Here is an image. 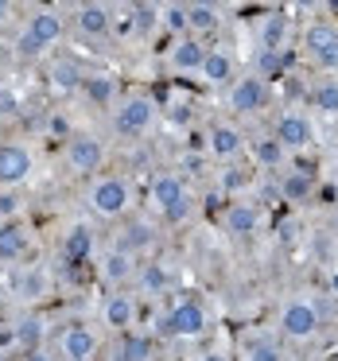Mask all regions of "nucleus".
Here are the masks:
<instances>
[{
	"mask_svg": "<svg viewBox=\"0 0 338 361\" xmlns=\"http://www.w3.org/2000/svg\"><path fill=\"white\" fill-rule=\"evenodd\" d=\"M59 39H63V16L51 12V8H43V12H35V16L28 20V27L20 32L16 51L24 59H40V55H47Z\"/></svg>",
	"mask_w": 338,
	"mask_h": 361,
	"instance_id": "1",
	"label": "nucleus"
},
{
	"mask_svg": "<svg viewBox=\"0 0 338 361\" xmlns=\"http://www.w3.org/2000/svg\"><path fill=\"white\" fill-rule=\"evenodd\" d=\"M152 121H156V102L144 94L136 97H125V102L117 105V117H113V128H117V136H144L152 128Z\"/></svg>",
	"mask_w": 338,
	"mask_h": 361,
	"instance_id": "2",
	"label": "nucleus"
},
{
	"mask_svg": "<svg viewBox=\"0 0 338 361\" xmlns=\"http://www.w3.org/2000/svg\"><path fill=\"white\" fill-rule=\"evenodd\" d=\"M128 202H133V190H128V183L117 179V175H105V179H97L94 187H90V206H94V214H102V218H121V214L128 210Z\"/></svg>",
	"mask_w": 338,
	"mask_h": 361,
	"instance_id": "3",
	"label": "nucleus"
},
{
	"mask_svg": "<svg viewBox=\"0 0 338 361\" xmlns=\"http://www.w3.org/2000/svg\"><path fill=\"white\" fill-rule=\"evenodd\" d=\"M322 326V314L315 303H307V299H291L288 307L280 311V330L288 338H296V342H303V338H315Z\"/></svg>",
	"mask_w": 338,
	"mask_h": 361,
	"instance_id": "4",
	"label": "nucleus"
},
{
	"mask_svg": "<svg viewBox=\"0 0 338 361\" xmlns=\"http://www.w3.org/2000/svg\"><path fill=\"white\" fill-rule=\"evenodd\" d=\"M303 43H307V55H311V63L319 71H338V27L334 24H327V20L311 24Z\"/></svg>",
	"mask_w": 338,
	"mask_h": 361,
	"instance_id": "5",
	"label": "nucleus"
},
{
	"mask_svg": "<svg viewBox=\"0 0 338 361\" xmlns=\"http://www.w3.org/2000/svg\"><path fill=\"white\" fill-rule=\"evenodd\" d=\"M66 164H71L78 175L102 171V164H105V144L97 140V136H90V133H74L71 140H66Z\"/></svg>",
	"mask_w": 338,
	"mask_h": 361,
	"instance_id": "6",
	"label": "nucleus"
},
{
	"mask_svg": "<svg viewBox=\"0 0 338 361\" xmlns=\"http://www.w3.org/2000/svg\"><path fill=\"white\" fill-rule=\"evenodd\" d=\"M226 105L234 113H260L268 105V82H260L257 74H241V78H234V86H229V97Z\"/></svg>",
	"mask_w": 338,
	"mask_h": 361,
	"instance_id": "7",
	"label": "nucleus"
},
{
	"mask_svg": "<svg viewBox=\"0 0 338 361\" xmlns=\"http://www.w3.org/2000/svg\"><path fill=\"white\" fill-rule=\"evenodd\" d=\"M272 136L280 140L284 152H299V148H307V144L315 140V128H311V121H307L303 113H280Z\"/></svg>",
	"mask_w": 338,
	"mask_h": 361,
	"instance_id": "8",
	"label": "nucleus"
},
{
	"mask_svg": "<svg viewBox=\"0 0 338 361\" xmlns=\"http://www.w3.org/2000/svg\"><path fill=\"white\" fill-rule=\"evenodd\" d=\"M164 330H167L171 338H198V334L206 330V311L187 299V303H179V307H175V311L164 319Z\"/></svg>",
	"mask_w": 338,
	"mask_h": 361,
	"instance_id": "9",
	"label": "nucleus"
},
{
	"mask_svg": "<svg viewBox=\"0 0 338 361\" xmlns=\"http://www.w3.org/2000/svg\"><path fill=\"white\" fill-rule=\"evenodd\" d=\"M32 152L24 144H0V183L4 187H16L32 175Z\"/></svg>",
	"mask_w": 338,
	"mask_h": 361,
	"instance_id": "10",
	"label": "nucleus"
},
{
	"mask_svg": "<svg viewBox=\"0 0 338 361\" xmlns=\"http://www.w3.org/2000/svg\"><path fill=\"white\" fill-rule=\"evenodd\" d=\"M59 353H63V361H94L97 334L90 326H66L59 338Z\"/></svg>",
	"mask_w": 338,
	"mask_h": 361,
	"instance_id": "11",
	"label": "nucleus"
},
{
	"mask_svg": "<svg viewBox=\"0 0 338 361\" xmlns=\"http://www.w3.org/2000/svg\"><path fill=\"white\" fill-rule=\"evenodd\" d=\"M167 63H171V71H179V74H198L203 63H206V43L195 39V35H183V39L171 47Z\"/></svg>",
	"mask_w": 338,
	"mask_h": 361,
	"instance_id": "12",
	"label": "nucleus"
},
{
	"mask_svg": "<svg viewBox=\"0 0 338 361\" xmlns=\"http://www.w3.org/2000/svg\"><path fill=\"white\" fill-rule=\"evenodd\" d=\"M148 198H152V206H156L159 214H167L175 202H183V198H187V183H183L179 175L164 171V175H156V179H152Z\"/></svg>",
	"mask_w": 338,
	"mask_h": 361,
	"instance_id": "13",
	"label": "nucleus"
},
{
	"mask_svg": "<svg viewBox=\"0 0 338 361\" xmlns=\"http://www.w3.org/2000/svg\"><path fill=\"white\" fill-rule=\"evenodd\" d=\"M90 257H94V229L90 226H71L66 237H63V260L71 268H78V264H86Z\"/></svg>",
	"mask_w": 338,
	"mask_h": 361,
	"instance_id": "14",
	"label": "nucleus"
},
{
	"mask_svg": "<svg viewBox=\"0 0 338 361\" xmlns=\"http://www.w3.org/2000/svg\"><path fill=\"white\" fill-rule=\"evenodd\" d=\"M74 24H78L82 35H90V39H102V35H109V27H113V12L105 8V4H78V12H74Z\"/></svg>",
	"mask_w": 338,
	"mask_h": 361,
	"instance_id": "15",
	"label": "nucleus"
},
{
	"mask_svg": "<svg viewBox=\"0 0 338 361\" xmlns=\"http://www.w3.org/2000/svg\"><path fill=\"white\" fill-rule=\"evenodd\" d=\"M102 319H105V326H113V330H128L136 322V299L128 295V291H113V295L105 299Z\"/></svg>",
	"mask_w": 338,
	"mask_h": 361,
	"instance_id": "16",
	"label": "nucleus"
},
{
	"mask_svg": "<svg viewBox=\"0 0 338 361\" xmlns=\"http://www.w3.org/2000/svg\"><path fill=\"white\" fill-rule=\"evenodd\" d=\"M203 74L210 86H234V74H237V63H234V55L229 51H206V63H203Z\"/></svg>",
	"mask_w": 338,
	"mask_h": 361,
	"instance_id": "17",
	"label": "nucleus"
},
{
	"mask_svg": "<svg viewBox=\"0 0 338 361\" xmlns=\"http://www.w3.org/2000/svg\"><path fill=\"white\" fill-rule=\"evenodd\" d=\"M206 148L218 159H234L237 152L245 148V136H241V128H234V125H214L210 136H206Z\"/></svg>",
	"mask_w": 338,
	"mask_h": 361,
	"instance_id": "18",
	"label": "nucleus"
},
{
	"mask_svg": "<svg viewBox=\"0 0 338 361\" xmlns=\"http://www.w3.org/2000/svg\"><path fill=\"white\" fill-rule=\"evenodd\" d=\"M102 276H105L109 283H125V280H133V276H136V260H133V252H125V249L105 252V257H102Z\"/></svg>",
	"mask_w": 338,
	"mask_h": 361,
	"instance_id": "19",
	"label": "nucleus"
},
{
	"mask_svg": "<svg viewBox=\"0 0 338 361\" xmlns=\"http://www.w3.org/2000/svg\"><path fill=\"white\" fill-rule=\"evenodd\" d=\"M222 24V12H218V4H187V32L195 35H206V32H214V27Z\"/></svg>",
	"mask_w": 338,
	"mask_h": 361,
	"instance_id": "20",
	"label": "nucleus"
},
{
	"mask_svg": "<svg viewBox=\"0 0 338 361\" xmlns=\"http://www.w3.org/2000/svg\"><path fill=\"white\" fill-rule=\"evenodd\" d=\"M28 252V233L16 221H0V260H16Z\"/></svg>",
	"mask_w": 338,
	"mask_h": 361,
	"instance_id": "21",
	"label": "nucleus"
},
{
	"mask_svg": "<svg viewBox=\"0 0 338 361\" xmlns=\"http://www.w3.org/2000/svg\"><path fill=\"white\" fill-rule=\"evenodd\" d=\"M284 39H288V16L268 12L260 24V51H284Z\"/></svg>",
	"mask_w": 338,
	"mask_h": 361,
	"instance_id": "22",
	"label": "nucleus"
},
{
	"mask_svg": "<svg viewBox=\"0 0 338 361\" xmlns=\"http://www.w3.org/2000/svg\"><path fill=\"white\" fill-rule=\"evenodd\" d=\"M226 229H229L234 237H249L253 229H257V210H253L249 202L229 206V214H226Z\"/></svg>",
	"mask_w": 338,
	"mask_h": 361,
	"instance_id": "23",
	"label": "nucleus"
},
{
	"mask_svg": "<svg viewBox=\"0 0 338 361\" xmlns=\"http://www.w3.org/2000/svg\"><path fill=\"white\" fill-rule=\"evenodd\" d=\"M311 175L307 171H288L280 179V195L288 198V202H307V198H311Z\"/></svg>",
	"mask_w": 338,
	"mask_h": 361,
	"instance_id": "24",
	"label": "nucleus"
},
{
	"mask_svg": "<svg viewBox=\"0 0 338 361\" xmlns=\"http://www.w3.org/2000/svg\"><path fill=\"white\" fill-rule=\"evenodd\" d=\"M253 159H257L260 167H284L288 152L280 148V140H276V136H260V140L253 144Z\"/></svg>",
	"mask_w": 338,
	"mask_h": 361,
	"instance_id": "25",
	"label": "nucleus"
},
{
	"mask_svg": "<svg viewBox=\"0 0 338 361\" xmlns=\"http://www.w3.org/2000/svg\"><path fill=\"white\" fill-rule=\"evenodd\" d=\"M82 90H86V97L94 105H113V97H117V86H113L109 74H94V78H82Z\"/></svg>",
	"mask_w": 338,
	"mask_h": 361,
	"instance_id": "26",
	"label": "nucleus"
},
{
	"mask_svg": "<svg viewBox=\"0 0 338 361\" xmlns=\"http://www.w3.org/2000/svg\"><path fill=\"white\" fill-rule=\"evenodd\" d=\"M40 338H43V319L40 314H28V319L16 322V342L24 350H40Z\"/></svg>",
	"mask_w": 338,
	"mask_h": 361,
	"instance_id": "27",
	"label": "nucleus"
},
{
	"mask_svg": "<svg viewBox=\"0 0 338 361\" xmlns=\"http://www.w3.org/2000/svg\"><path fill=\"white\" fill-rule=\"evenodd\" d=\"M284 74V51H257V78H280Z\"/></svg>",
	"mask_w": 338,
	"mask_h": 361,
	"instance_id": "28",
	"label": "nucleus"
},
{
	"mask_svg": "<svg viewBox=\"0 0 338 361\" xmlns=\"http://www.w3.org/2000/svg\"><path fill=\"white\" fill-rule=\"evenodd\" d=\"M51 82H55V90H82V74H78V66L74 63H59L55 71H51Z\"/></svg>",
	"mask_w": 338,
	"mask_h": 361,
	"instance_id": "29",
	"label": "nucleus"
},
{
	"mask_svg": "<svg viewBox=\"0 0 338 361\" xmlns=\"http://www.w3.org/2000/svg\"><path fill=\"white\" fill-rule=\"evenodd\" d=\"M311 102L319 105L322 113H338V82H319L311 90Z\"/></svg>",
	"mask_w": 338,
	"mask_h": 361,
	"instance_id": "30",
	"label": "nucleus"
},
{
	"mask_svg": "<svg viewBox=\"0 0 338 361\" xmlns=\"http://www.w3.org/2000/svg\"><path fill=\"white\" fill-rule=\"evenodd\" d=\"M245 361H284V350L276 342H268V338H260V342L249 345V357Z\"/></svg>",
	"mask_w": 338,
	"mask_h": 361,
	"instance_id": "31",
	"label": "nucleus"
},
{
	"mask_svg": "<svg viewBox=\"0 0 338 361\" xmlns=\"http://www.w3.org/2000/svg\"><path fill=\"white\" fill-rule=\"evenodd\" d=\"M164 24L171 27V32L187 35V4H167V8H164Z\"/></svg>",
	"mask_w": 338,
	"mask_h": 361,
	"instance_id": "32",
	"label": "nucleus"
},
{
	"mask_svg": "<svg viewBox=\"0 0 338 361\" xmlns=\"http://www.w3.org/2000/svg\"><path fill=\"white\" fill-rule=\"evenodd\" d=\"M140 283H144V291H164L167 288V272L159 264H148L140 272Z\"/></svg>",
	"mask_w": 338,
	"mask_h": 361,
	"instance_id": "33",
	"label": "nucleus"
},
{
	"mask_svg": "<svg viewBox=\"0 0 338 361\" xmlns=\"http://www.w3.org/2000/svg\"><path fill=\"white\" fill-rule=\"evenodd\" d=\"M16 113H20V97H16V90L0 86V117H16Z\"/></svg>",
	"mask_w": 338,
	"mask_h": 361,
	"instance_id": "34",
	"label": "nucleus"
},
{
	"mask_svg": "<svg viewBox=\"0 0 338 361\" xmlns=\"http://www.w3.org/2000/svg\"><path fill=\"white\" fill-rule=\"evenodd\" d=\"M187 214H191V195L183 198V202H175L171 210L164 214V221H183V218H187Z\"/></svg>",
	"mask_w": 338,
	"mask_h": 361,
	"instance_id": "35",
	"label": "nucleus"
},
{
	"mask_svg": "<svg viewBox=\"0 0 338 361\" xmlns=\"http://www.w3.org/2000/svg\"><path fill=\"white\" fill-rule=\"evenodd\" d=\"M20 210V198L16 195H0V218H12Z\"/></svg>",
	"mask_w": 338,
	"mask_h": 361,
	"instance_id": "36",
	"label": "nucleus"
},
{
	"mask_svg": "<svg viewBox=\"0 0 338 361\" xmlns=\"http://www.w3.org/2000/svg\"><path fill=\"white\" fill-rule=\"evenodd\" d=\"M24 288H28V295H43V276H40V272H35V276H28V283H24Z\"/></svg>",
	"mask_w": 338,
	"mask_h": 361,
	"instance_id": "37",
	"label": "nucleus"
},
{
	"mask_svg": "<svg viewBox=\"0 0 338 361\" xmlns=\"http://www.w3.org/2000/svg\"><path fill=\"white\" fill-rule=\"evenodd\" d=\"M51 133L66 136V133H71V121H66V117H51Z\"/></svg>",
	"mask_w": 338,
	"mask_h": 361,
	"instance_id": "38",
	"label": "nucleus"
},
{
	"mask_svg": "<svg viewBox=\"0 0 338 361\" xmlns=\"http://www.w3.org/2000/svg\"><path fill=\"white\" fill-rule=\"evenodd\" d=\"M24 361H51V353H43V350H24Z\"/></svg>",
	"mask_w": 338,
	"mask_h": 361,
	"instance_id": "39",
	"label": "nucleus"
},
{
	"mask_svg": "<svg viewBox=\"0 0 338 361\" xmlns=\"http://www.w3.org/2000/svg\"><path fill=\"white\" fill-rule=\"evenodd\" d=\"M198 361H229V357H226V353H222V350H206V353H203V357H198Z\"/></svg>",
	"mask_w": 338,
	"mask_h": 361,
	"instance_id": "40",
	"label": "nucleus"
},
{
	"mask_svg": "<svg viewBox=\"0 0 338 361\" xmlns=\"http://www.w3.org/2000/svg\"><path fill=\"white\" fill-rule=\"evenodd\" d=\"M8 12H12V4H8V0H0V24L8 20Z\"/></svg>",
	"mask_w": 338,
	"mask_h": 361,
	"instance_id": "41",
	"label": "nucleus"
}]
</instances>
